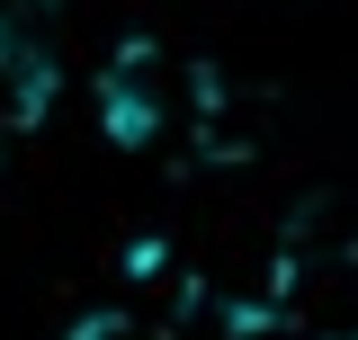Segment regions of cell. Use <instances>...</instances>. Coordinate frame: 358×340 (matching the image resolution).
Wrapping results in <instances>:
<instances>
[{
  "label": "cell",
  "instance_id": "1",
  "mask_svg": "<svg viewBox=\"0 0 358 340\" xmlns=\"http://www.w3.org/2000/svg\"><path fill=\"white\" fill-rule=\"evenodd\" d=\"M90 99H99V134L117 143V153H143V143H162V126H171V54L152 36H134L108 54V72L90 81Z\"/></svg>",
  "mask_w": 358,
  "mask_h": 340
},
{
  "label": "cell",
  "instance_id": "2",
  "mask_svg": "<svg viewBox=\"0 0 358 340\" xmlns=\"http://www.w3.org/2000/svg\"><path fill=\"white\" fill-rule=\"evenodd\" d=\"M63 72V0H0V81L18 90V117L36 126Z\"/></svg>",
  "mask_w": 358,
  "mask_h": 340
},
{
  "label": "cell",
  "instance_id": "3",
  "mask_svg": "<svg viewBox=\"0 0 358 340\" xmlns=\"http://www.w3.org/2000/svg\"><path fill=\"white\" fill-rule=\"evenodd\" d=\"M72 340H126V313H90V323H72Z\"/></svg>",
  "mask_w": 358,
  "mask_h": 340
}]
</instances>
